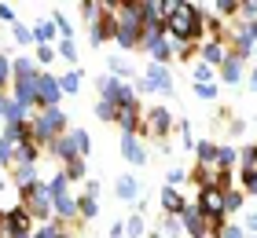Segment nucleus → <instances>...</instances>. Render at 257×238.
Here are the masks:
<instances>
[{"label": "nucleus", "mask_w": 257, "mask_h": 238, "mask_svg": "<svg viewBox=\"0 0 257 238\" xmlns=\"http://www.w3.org/2000/svg\"><path fill=\"white\" fill-rule=\"evenodd\" d=\"M114 15H118V33H114L118 48H121V52L140 48V41H144V33H147L144 0H136V4H114Z\"/></svg>", "instance_id": "nucleus-1"}, {"label": "nucleus", "mask_w": 257, "mask_h": 238, "mask_svg": "<svg viewBox=\"0 0 257 238\" xmlns=\"http://www.w3.org/2000/svg\"><path fill=\"white\" fill-rule=\"evenodd\" d=\"M70 132V121L63 114V106H48V110H37V117H33V139L41 143V147H52L59 136Z\"/></svg>", "instance_id": "nucleus-2"}, {"label": "nucleus", "mask_w": 257, "mask_h": 238, "mask_svg": "<svg viewBox=\"0 0 257 238\" xmlns=\"http://www.w3.org/2000/svg\"><path fill=\"white\" fill-rule=\"evenodd\" d=\"M48 150L55 154V158H63V165L74 161V158H88V154H92V136L85 132V128H70V132L59 136Z\"/></svg>", "instance_id": "nucleus-3"}, {"label": "nucleus", "mask_w": 257, "mask_h": 238, "mask_svg": "<svg viewBox=\"0 0 257 238\" xmlns=\"http://www.w3.org/2000/svg\"><path fill=\"white\" fill-rule=\"evenodd\" d=\"M96 88L99 95L107 103H114L118 110H125V106H140V95H136V85H128V81H118V77H110V74H103L96 81Z\"/></svg>", "instance_id": "nucleus-4"}, {"label": "nucleus", "mask_w": 257, "mask_h": 238, "mask_svg": "<svg viewBox=\"0 0 257 238\" xmlns=\"http://www.w3.org/2000/svg\"><path fill=\"white\" fill-rule=\"evenodd\" d=\"M140 48L151 55V63H162V66H169L173 59H177V52H173V44H169V37H166V26H147Z\"/></svg>", "instance_id": "nucleus-5"}, {"label": "nucleus", "mask_w": 257, "mask_h": 238, "mask_svg": "<svg viewBox=\"0 0 257 238\" xmlns=\"http://www.w3.org/2000/svg\"><path fill=\"white\" fill-rule=\"evenodd\" d=\"M147 92L173 95V74H169V66H162V63H151V66L144 70V77L136 81V95H147Z\"/></svg>", "instance_id": "nucleus-6"}, {"label": "nucleus", "mask_w": 257, "mask_h": 238, "mask_svg": "<svg viewBox=\"0 0 257 238\" xmlns=\"http://www.w3.org/2000/svg\"><path fill=\"white\" fill-rule=\"evenodd\" d=\"M173 128H177V121H173V114L166 110V106H151V110H144V132L155 136L158 143L166 139Z\"/></svg>", "instance_id": "nucleus-7"}, {"label": "nucleus", "mask_w": 257, "mask_h": 238, "mask_svg": "<svg viewBox=\"0 0 257 238\" xmlns=\"http://www.w3.org/2000/svg\"><path fill=\"white\" fill-rule=\"evenodd\" d=\"M228 59H231V44L228 41H202V44H198V63L220 70Z\"/></svg>", "instance_id": "nucleus-8"}, {"label": "nucleus", "mask_w": 257, "mask_h": 238, "mask_svg": "<svg viewBox=\"0 0 257 238\" xmlns=\"http://www.w3.org/2000/svg\"><path fill=\"white\" fill-rule=\"evenodd\" d=\"M180 223H184V234H191V238H209V223H206V216L198 212V205H184V212H180Z\"/></svg>", "instance_id": "nucleus-9"}, {"label": "nucleus", "mask_w": 257, "mask_h": 238, "mask_svg": "<svg viewBox=\"0 0 257 238\" xmlns=\"http://www.w3.org/2000/svg\"><path fill=\"white\" fill-rule=\"evenodd\" d=\"M37 99H41V110H48V106H59V99H63L59 77H52L48 70H44L41 81H37Z\"/></svg>", "instance_id": "nucleus-10"}, {"label": "nucleus", "mask_w": 257, "mask_h": 238, "mask_svg": "<svg viewBox=\"0 0 257 238\" xmlns=\"http://www.w3.org/2000/svg\"><path fill=\"white\" fill-rule=\"evenodd\" d=\"M8 234H26V238L33 234V216H30V209L22 205V201L8 209Z\"/></svg>", "instance_id": "nucleus-11"}, {"label": "nucleus", "mask_w": 257, "mask_h": 238, "mask_svg": "<svg viewBox=\"0 0 257 238\" xmlns=\"http://www.w3.org/2000/svg\"><path fill=\"white\" fill-rule=\"evenodd\" d=\"M169 11H173L169 0H144V22L147 26H166Z\"/></svg>", "instance_id": "nucleus-12"}, {"label": "nucleus", "mask_w": 257, "mask_h": 238, "mask_svg": "<svg viewBox=\"0 0 257 238\" xmlns=\"http://www.w3.org/2000/svg\"><path fill=\"white\" fill-rule=\"evenodd\" d=\"M121 158L133 165H147V147L140 136H121Z\"/></svg>", "instance_id": "nucleus-13"}, {"label": "nucleus", "mask_w": 257, "mask_h": 238, "mask_svg": "<svg viewBox=\"0 0 257 238\" xmlns=\"http://www.w3.org/2000/svg\"><path fill=\"white\" fill-rule=\"evenodd\" d=\"M33 180H41L37 161H19V165H11V183H15V187H30Z\"/></svg>", "instance_id": "nucleus-14"}, {"label": "nucleus", "mask_w": 257, "mask_h": 238, "mask_svg": "<svg viewBox=\"0 0 257 238\" xmlns=\"http://www.w3.org/2000/svg\"><path fill=\"white\" fill-rule=\"evenodd\" d=\"M184 205H188V201H184V194L177 187H162V212H166V216H180Z\"/></svg>", "instance_id": "nucleus-15"}, {"label": "nucleus", "mask_w": 257, "mask_h": 238, "mask_svg": "<svg viewBox=\"0 0 257 238\" xmlns=\"http://www.w3.org/2000/svg\"><path fill=\"white\" fill-rule=\"evenodd\" d=\"M33 41H37V48L41 44L52 48V41L59 44V30H55V22L52 19H37V22H33Z\"/></svg>", "instance_id": "nucleus-16"}, {"label": "nucleus", "mask_w": 257, "mask_h": 238, "mask_svg": "<svg viewBox=\"0 0 257 238\" xmlns=\"http://www.w3.org/2000/svg\"><path fill=\"white\" fill-rule=\"evenodd\" d=\"M220 81H224V85H231V88L242 85V59H239V55H231L228 63L220 66Z\"/></svg>", "instance_id": "nucleus-17"}, {"label": "nucleus", "mask_w": 257, "mask_h": 238, "mask_svg": "<svg viewBox=\"0 0 257 238\" xmlns=\"http://www.w3.org/2000/svg\"><path fill=\"white\" fill-rule=\"evenodd\" d=\"M114 194H118L121 201H140V183H136V176H118Z\"/></svg>", "instance_id": "nucleus-18"}, {"label": "nucleus", "mask_w": 257, "mask_h": 238, "mask_svg": "<svg viewBox=\"0 0 257 238\" xmlns=\"http://www.w3.org/2000/svg\"><path fill=\"white\" fill-rule=\"evenodd\" d=\"M217 143L213 139H198L195 143V154H198V165H209V169H217Z\"/></svg>", "instance_id": "nucleus-19"}, {"label": "nucleus", "mask_w": 257, "mask_h": 238, "mask_svg": "<svg viewBox=\"0 0 257 238\" xmlns=\"http://www.w3.org/2000/svg\"><path fill=\"white\" fill-rule=\"evenodd\" d=\"M77 212H81V223H96V216H99V198L81 194L77 198Z\"/></svg>", "instance_id": "nucleus-20"}, {"label": "nucleus", "mask_w": 257, "mask_h": 238, "mask_svg": "<svg viewBox=\"0 0 257 238\" xmlns=\"http://www.w3.org/2000/svg\"><path fill=\"white\" fill-rule=\"evenodd\" d=\"M107 11H110V4H92V0H85V4H81V19H85L88 26H96V22H103Z\"/></svg>", "instance_id": "nucleus-21"}, {"label": "nucleus", "mask_w": 257, "mask_h": 238, "mask_svg": "<svg viewBox=\"0 0 257 238\" xmlns=\"http://www.w3.org/2000/svg\"><path fill=\"white\" fill-rule=\"evenodd\" d=\"M242 205H246V190H239V187L224 190V212H228V216H235Z\"/></svg>", "instance_id": "nucleus-22"}, {"label": "nucleus", "mask_w": 257, "mask_h": 238, "mask_svg": "<svg viewBox=\"0 0 257 238\" xmlns=\"http://www.w3.org/2000/svg\"><path fill=\"white\" fill-rule=\"evenodd\" d=\"M81 81H85V74H81V70H66V74L59 77L63 95H77V92H81Z\"/></svg>", "instance_id": "nucleus-23"}, {"label": "nucleus", "mask_w": 257, "mask_h": 238, "mask_svg": "<svg viewBox=\"0 0 257 238\" xmlns=\"http://www.w3.org/2000/svg\"><path fill=\"white\" fill-rule=\"evenodd\" d=\"M107 70H110V77H118V81H133L136 77V66H128L125 59H118V55L107 63Z\"/></svg>", "instance_id": "nucleus-24"}, {"label": "nucleus", "mask_w": 257, "mask_h": 238, "mask_svg": "<svg viewBox=\"0 0 257 238\" xmlns=\"http://www.w3.org/2000/svg\"><path fill=\"white\" fill-rule=\"evenodd\" d=\"M147 234V220L144 212H133V216L125 220V238H144Z\"/></svg>", "instance_id": "nucleus-25"}, {"label": "nucleus", "mask_w": 257, "mask_h": 238, "mask_svg": "<svg viewBox=\"0 0 257 238\" xmlns=\"http://www.w3.org/2000/svg\"><path fill=\"white\" fill-rule=\"evenodd\" d=\"M48 194H52V201H55V198H63V194H70V180H66V172H63V169L48 180Z\"/></svg>", "instance_id": "nucleus-26"}, {"label": "nucleus", "mask_w": 257, "mask_h": 238, "mask_svg": "<svg viewBox=\"0 0 257 238\" xmlns=\"http://www.w3.org/2000/svg\"><path fill=\"white\" fill-rule=\"evenodd\" d=\"M235 165H239V150H235V147H220V150H217V169H228V172H231Z\"/></svg>", "instance_id": "nucleus-27"}, {"label": "nucleus", "mask_w": 257, "mask_h": 238, "mask_svg": "<svg viewBox=\"0 0 257 238\" xmlns=\"http://www.w3.org/2000/svg\"><path fill=\"white\" fill-rule=\"evenodd\" d=\"M52 22H55V30H59V41H74V26H70V19L63 11H52Z\"/></svg>", "instance_id": "nucleus-28"}, {"label": "nucleus", "mask_w": 257, "mask_h": 238, "mask_svg": "<svg viewBox=\"0 0 257 238\" xmlns=\"http://www.w3.org/2000/svg\"><path fill=\"white\" fill-rule=\"evenodd\" d=\"M191 77H195V85H213L217 70H213V66H206V63H195V70H191Z\"/></svg>", "instance_id": "nucleus-29"}, {"label": "nucleus", "mask_w": 257, "mask_h": 238, "mask_svg": "<svg viewBox=\"0 0 257 238\" xmlns=\"http://www.w3.org/2000/svg\"><path fill=\"white\" fill-rule=\"evenodd\" d=\"M11 37H15V44H37L33 41V26H26V22H15V26H11Z\"/></svg>", "instance_id": "nucleus-30"}, {"label": "nucleus", "mask_w": 257, "mask_h": 238, "mask_svg": "<svg viewBox=\"0 0 257 238\" xmlns=\"http://www.w3.org/2000/svg\"><path fill=\"white\" fill-rule=\"evenodd\" d=\"M63 172H66V180H70V183H74V180H85V158L66 161V165H63Z\"/></svg>", "instance_id": "nucleus-31"}, {"label": "nucleus", "mask_w": 257, "mask_h": 238, "mask_svg": "<svg viewBox=\"0 0 257 238\" xmlns=\"http://www.w3.org/2000/svg\"><path fill=\"white\" fill-rule=\"evenodd\" d=\"M239 187L246 194H257V169H239Z\"/></svg>", "instance_id": "nucleus-32"}, {"label": "nucleus", "mask_w": 257, "mask_h": 238, "mask_svg": "<svg viewBox=\"0 0 257 238\" xmlns=\"http://www.w3.org/2000/svg\"><path fill=\"white\" fill-rule=\"evenodd\" d=\"M59 234H63V223H59V220H52V223H41V227L33 231L30 238H59Z\"/></svg>", "instance_id": "nucleus-33"}, {"label": "nucleus", "mask_w": 257, "mask_h": 238, "mask_svg": "<svg viewBox=\"0 0 257 238\" xmlns=\"http://www.w3.org/2000/svg\"><path fill=\"white\" fill-rule=\"evenodd\" d=\"M217 19H235L239 15V0H220V4H213Z\"/></svg>", "instance_id": "nucleus-34"}, {"label": "nucleus", "mask_w": 257, "mask_h": 238, "mask_svg": "<svg viewBox=\"0 0 257 238\" xmlns=\"http://www.w3.org/2000/svg\"><path fill=\"white\" fill-rule=\"evenodd\" d=\"M96 117H99V121H118V106L107 103V99H99L96 103Z\"/></svg>", "instance_id": "nucleus-35"}, {"label": "nucleus", "mask_w": 257, "mask_h": 238, "mask_svg": "<svg viewBox=\"0 0 257 238\" xmlns=\"http://www.w3.org/2000/svg\"><path fill=\"white\" fill-rule=\"evenodd\" d=\"M239 169H257V143L242 147V154H239Z\"/></svg>", "instance_id": "nucleus-36"}, {"label": "nucleus", "mask_w": 257, "mask_h": 238, "mask_svg": "<svg viewBox=\"0 0 257 238\" xmlns=\"http://www.w3.org/2000/svg\"><path fill=\"white\" fill-rule=\"evenodd\" d=\"M162 234H166V238H180V234H184L180 216H166V223H162Z\"/></svg>", "instance_id": "nucleus-37"}, {"label": "nucleus", "mask_w": 257, "mask_h": 238, "mask_svg": "<svg viewBox=\"0 0 257 238\" xmlns=\"http://www.w3.org/2000/svg\"><path fill=\"white\" fill-rule=\"evenodd\" d=\"M55 52H59V59H66V63H77V44L74 41H59Z\"/></svg>", "instance_id": "nucleus-38"}, {"label": "nucleus", "mask_w": 257, "mask_h": 238, "mask_svg": "<svg viewBox=\"0 0 257 238\" xmlns=\"http://www.w3.org/2000/svg\"><path fill=\"white\" fill-rule=\"evenodd\" d=\"M184 180H191V172H184V169H177V165H173V169L166 172V187H180Z\"/></svg>", "instance_id": "nucleus-39"}, {"label": "nucleus", "mask_w": 257, "mask_h": 238, "mask_svg": "<svg viewBox=\"0 0 257 238\" xmlns=\"http://www.w3.org/2000/svg\"><path fill=\"white\" fill-rule=\"evenodd\" d=\"M55 59H59V52H55V48H48V44L37 48V66H48V63H55Z\"/></svg>", "instance_id": "nucleus-40"}, {"label": "nucleus", "mask_w": 257, "mask_h": 238, "mask_svg": "<svg viewBox=\"0 0 257 238\" xmlns=\"http://www.w3.org/2000/svg\"><path fill=\"white\" fill-rule=\"evenodd\" d=\"M217 81H213V85H195V95H198V99H206V103H213L217 99Z\"/></svg>", "instance_id": "nucleus-41"}, {"label": "nucleus", "mask_w": 257, "mask_h": 238, "mask_svg": "<svg viewBox=\"0 0 257 238\" xmlns=\"http://www.w3.org/2000/svg\"><path fill=\"white\" fill-rule=\"evenodd\" d=\"M220 238H246V227H242V223H228V227L220 231Z\"/></svg>", "instance_id": "nucleus-42"}, {"label": "nucleus", "mask_w": 257, "mask_h": 238, "mask_svg": "<svg viewBox=\"0 0 257 238\" xmlns=\"http://www.w3.org/2000/svg\"><path fill=\"white\" fill-rule=\"evenodd\" d=\"M0 22H8V26H15V22H19V15H15V8H11V4H0Z\"/></svg>", "instance_id": "nucleus-43"}, {"label": "nucleus", "mask_w": 257, "mask_h": 238, "mask_svg": "<svg viewBox=\"0 0 257 238\" xmlns=\"http://www.w3.org/2000/svg\"><path fill=\"white\" fill-rule=\"evenodd\" d=\"M228 132H231V136H242V132H246V121H242V117H231V121H228Z\"/></svg>", "instance_id": "nucleus-44"}, {"label": "nucleus", "mask_w": 257, "mask_h": 238, "mask_svg": "<svg viewBox=\"0 0 257 238\" xmlns=\"http://www.w3.org/2000/svg\"><path fill=\"white\" fill-rule=\"evenodd\" d=\"M242 227H246V234H250V231L257 234V205H253V209L246 212V220H242Z\"/></svg>", "instance_id": "nucleus-45"}, {"label": "nucleus", "mask_w": 257, "mask_h": 238, "mask_svg": "<svg viewBox=\"0 0 257 238\" xmlns=\"http://www.w3.org/2000/svg\"><path fill=\"white\" fill-rule=\"evenodd\" d=\"M8 110H11V95H4V92H0V121L8 117Z\"/></svg>", "instance_id": "nucleus-46"}, {"label": "nucleus", "mask_w": 257, "mask_h": 238, "mask_svg": "<svg viewBox=\"0 0 257 238\" xmlns=\"http://www.w3.org/2000/svg\"><path fill=\"white\" fill-rule=\"evenodd\" d=\"M110 238H125V223H121V220L110 223Z\"/></svg>", "instance_id": "nucleus-47"}, {"label": "nucleus", "mask_w": 257, "mask_h": 238, "mask_svg": "<svg viewBox=\"0 0 257 238\" xmlns=\"http://www.w3.org/2000/svg\"><path fill=\"white\" fill-rule=\"evenodd\" d=\"M85 194H92V198H99V180H88V183H85Z\"/></svg>", "instance_id": "nucleus-48"}, {"label": "nucleus", "mask_w": 257, "mask_h": 238, "mask_svg": "<svg viewBox=\"0 0 257 238\" xmlns=\"http://www.w3.org/2000/svg\"><path fill=\"white\" fill-rule=\"evenodd\" d=\"M250 88H253V92H257V63H253V66H250Z\"/></svg>", "instance_id": "nucleus-49"}, {"label": "nucleus", "mask_w": 257, "mask_h": 238, "mask_svg": "<svg viewBox=\"0 0 257 238\" xmlns=\"http://www.w3.org/2000/svg\"><path fill=\"white\" fill-rule=\"evenodd\" d=\"M147 238H166V234H162V231H151V234H147Z\"/></svg>", "instance_id": "nucleus-50"}, {"label": "nucleus", "mask_w": 257, "mask_h": 238, "mask_svg": "<svg viewBox=\"0 0 257 238\" xmlns=\"http://www.w3.org/2000/svg\"><path fill=\"white\" fill-rule=\"evenodd\" d=\"M0 238H26V234H0Z\"/></svg>", "instance_id": "nucleus-51"}, {"label": "nucleus", "mask_w": 257, "mask_h": 238, "mask_svg": "<svg viewBox=\"0 0 257 238\" xmlns=\"http://www.w3.org/2000/svg\"><path fill=\"white\" fill-rule=\"evenodd\" d=\"M59 238H74V234H70V231H66V227H63V234H59Z\"/></svg>", "instance_id": "nucleus-52"}, {"label": "nucleus", "mask_w": 257, "mask_h": 238, "mask_svg": "<svg viewBox=\"0 0 257 238\" xmlns=\"http://www.w3.org/2000/svg\"><path fill=\"white\" fill-rule=\"evenodd\" d=\"M253 59H257V48H253Z\"/></svg>", "instance_id": "nucleus-53"}, {"label": "nucleus", "mask_w": 257, "mask_h": 238, "mask_svg": "<svg viewBox=\"0 0 257 238\" xmlns=\"http://www.w3.org/2000/svg\"><path fill=\"white\" fill-rule=\"evenodd\" d=\"M0 169H4V165H0Z\"/></svg>", "instance_id": "nucleus-54"}, {"label": "nucleus", "mask_w": 257, "mask_h": 238, "mask_svg": "<svg viewBox=\"0 0 257 238\" xmlns=\"http://www.w3.org/2000/svg\"><path fill=\"white\" fill-rule=\"evenodd\" d=\"M81 238H85V234H81Z\"/></svg>", "instance_id": "nucleus-55"}]
</instances>
